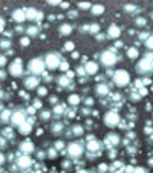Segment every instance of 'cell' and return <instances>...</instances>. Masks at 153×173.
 Wrapping results in <instances>:
<instances>
[{
    "instance_id": "6da1fadb",
    "label": "cell",
    "mask_w": 153,
    "mask_h": 173,
    "mask_svg": "<svg viewBox=\"0 0 153 173\" xmlns=\"http://www.w3.org/2000/svg\"><path fill=\"white\" fill-rule=\"evenodd\" d=\"M112 80H113V84L118 86V87H124L130 83V75L126 69H120L117 72L112 74Z\"/></svg>"
},
{
    "instance_id": "7a4b0ae2",
    "label": "cell",
    "mask_w": 153,
    "mask_h": 173,
    "mask_svg": "<svg viewBox=\"0 0 153 173\" xmlns=\"http://www.w3.org/2000/svg\"><path fill=\"white\" fill-rule=\"evenodd\" d=\"M136 71L141 74V75H147V74H150L152 72V52L149 51L141 60H140V63L136 64Z\"/></svg>"
},
{
    "instance_id": "3957f363",
    "label": "cell",
    "mask_w": 153,
    "mask_h": 173,
    "mask_svg": "<svg viewBox=\"0 0 153 173\" xmlns=\"http://www.w3.org/2000/svg\"><path fill=\"white\" fill-rule=\"evenodd\" d=\"M100 60H101V63H103L106 67H112V66L117 63V60H118V55H117L115 48H110L109 51H104V52L100 55Z\"/></svg>"
},
{
    "instance_id": "277c9868",
    "label": "cell",
    "mask_w": 153,
    "mask_h": 173,
    "mask_svg": "<svg viewBox=\"0 0 153 173\" xmlns=\"http://www.w3.org/2000/svg\"><path fill=\"white\" fill-rule=\"evenodd\" d=\"M43 61H44V67H48L49 71H55V69H58V64L61 61V57L57 52H49V54H46V57L43 58Z\"/></svg>"
},
{
    "instance_id": "5b68a950",
    "label": "cell",
    "mask_w": 153,
    "mask_h": 173,
    "mask_svg": "<svg viewBox=\"0 0 153 173\" xmlns=\"http://www.w3.org/2000/svg\"><path fill=\"white\" fill-rule=\"evenodd\" d=\"M28 69H29V72L34 74V75L41 74V72L44 71V61H43V58H40V57L32 58V60L29 61V64H28Z\"/></svg>"
},
{
    "instance_id": "8992f818",
    "label": "cell",
    "mask_w": 153,
    "mask_h": 173,
    "mask_svg": "<svg viewBox=\"0 0 153 173\" xmlns=\"http://www.w3.org/2000/svg\"><path fill=\"white\" fill-rule=\"evenodd\" d=\"M104 123H106V126L107 127H115V126H118L120 124V113H118V110H109V112H106V115H104Z\"/></svg>"
},
{
    "instance_id": "52a82bcc",
    "label": "cell",
    "mask_w": 153,
    "mask_h": 173,
    "mask_svg": "<svg viewBox=\"0 0 153 173\" xmlns=\"http://www.w3.org/2000/svg\"><path fill=\"white\" fill-rule=\"evenodd\" d=\"M8 72H9V75H12V77H21V75H23V64H21V60H20V58H15V60L9 64Z\"/></svg>"
},
{
    "instance_id": "ba28073f",
    "label": "cell",
    "mask_w": 153,
    "mask_h": 173,
    "mask_svg": "<svg viewBox=\"0 0 153 173\" xmlns=\"http://www.w3.org/2000/svg\"><path fill=\"white\" fill-rule=\"evenodd\" d=\"M84 149H83V144L81 143H71L67 146V155L71 158H80L83 155Z\"/></svg>"
},
{
    "instance_id": "9c48e42d",
    "label": "cell",
    "mask_w": 153,
    "mask_h": 173,
    "mask_svg": "<svg viewBox=\"0 0 153 173\" xmlns=\"http://www.w3.org/2000/svg\"><path fill=\"white\" fill-rule=\"evenodd\" d=\"M11 123L12 126H20L23 121H26V115H25V110H17L14 113H11Z\"/></svg>"
},
{
    "instance_id": "30bf717a",
    "label": "cell",
    "mask_w": 153,
    "mask_h": 173,
    "mask_svg": "<svg viewBox=\"0 0 153 173\" xmlns=\"http://www.w3.org/2000/svg\"><path fill=\"white\" fill-rule=\"evenodd\" d=\"M120 141H121V138H120V135H117V133H109V135H106V138H104V143H106V146H107L109 149L118 146Z\"/></svg>"
},
{
    "instance_id": "8fae6325",
    "label": "cell",
    "mask_w": 153,
    "mask_h": 173,
    "mask_svg": "<svg viewBox=\"0 0 153 173\" xmlns=\"http://www.w3.org/2000/svg\"><path fill=\"white\" fill-rule=\"evenodd\" d=\"M17 164H18V167H20V169H28V167H31V166L34 164V160H32L29 155L21 153V156L17 160Z\"/></svg>"
},
{
    "instance_id": "7c38bea8",
    "label": "cell",
    "mask_w": 153,
    "mask_h": 173,
    "mask_svg": "<svg viewBox=\"0 0 153 173\" xmlns=\"http://www.w3.org/2000/svg\"><path fill=\"white\" fill-rule=\"evenodd\" d=\"M106 35H107L109 38H118V37L121 35V28H120L118 25H110V26L107 28V31H106Z\"/></svg>"
},
{
    "instance_id": "4fadbf2b",
    "label": "cell",
    "mask_w": 153,
    "mask_h": 173,
    "mask_svg": "<svg viewBox=\"0 0 153 173\" xmlns=\"http://www.w3.org/2000/svg\"><path fill=\"white\" fill-rule=\"evenodd\" d=\"M83 67L86 71V75H95L98 72V69H100V66H98L97 61H87Z\"/></svg>"
},
{
    "instance_id": "5bb4252c",
    "label": "cell",
    "mask_w": 153,
    "mask_h": 173,
    "mask_svg": "<svg viewBox=\"0 0 153 173\" xmlns=\"http://www.w3.org/2000/svg\"><path fill=\"white\" fill-rule=\"evenodd\" d=\"M38 83H40V80H38L37 77H34V75H31V77L25 78V87H26L28 90L37 89V87H38Z\"/></svg>"
},
{
    "instance_id": "9a60e30c",
    "label": "cell",
    "mask_w": 153,
    "mask_h": 173,
    "mask_svg": "<svg viewBox=\"0 0 153 173\" xmlns=\"http://www.w3.org/2000/svg\"><path fill=\"white\" fill-rule=\"evenodd\" d=\"M11 17H12V20H14L15 23H18V25H20V23H23V21L26 20V15H25V9H20V8H18V9H14V11H12V15H11Z\"/></svg>"
},
{
    "instance_id": "2e32d148",
    "label": "cell",
    "mask_w": 153,
    "mask_h": 173,
    "mask_svg": "<svg viewBox=\"0 0 153 173\" xmlns=\"http://www.w3.org/2000/svg\"><path fill=\"white\" fill-rule=\"evenodd\" d=\"M34 149H35V147H34V144H32L31 141H28V140H26V141H23V143L20 144V152H21V153L29 155V153H32V152H34Z\"/></svg>"
},
{
    "instance_id": "e0dca14e",
    "label": "cell",
    "mask_w": 153,
    "mask_h": 173,
    "mask_svg": "<svg viewBox=\"0 0 153 173\" xmlns=\"http://www.w3.org/2000/svg\"><path fill=\"white\" fill-rule=\"evenodd\" d=\"M86 149H87L89 152H100V149H103V147H101V143H100V141H97V140H89Z\"/></svg>"
},
{
    "instance_id": "ac0fdd59",
    "label": "cell",
    "mask_w": 153,
    "mask_h": 173,
    "mask_svg": "<svg viewBox=\"0 0 153 173\" xmlns=\"http://www.w3.org/2000/svg\"><path fill=\"white\" fill-rule=\"evenodd\" d=\"M72 31H74V26H72L71 23H63V25L58 26V32H60L61 35H71Z\"/></svg>"
},
{
    "instance_id": "d6986e66",
    "label": "cell",
    "mask_w": 153,
    "mask_h": 173,
    "mask_svg": "<svg viewBox=\"0 0 153 173\" xmlns=\"http://www.w3.org/2000/svg\"><path fill=\"white\" fill-rule=\"evenodd\" d=\"M95 94H97L98 97H104V95H107V94H109V86L104 84V83L97 84V86H95Z\"/></svg>"
},
{
    "instance_id": "ffe728a7",
    "label": "cell",
    "mask_w": 153,
    "mask_h": 173,
    "mask_svg": "<svg viewBox=\"0 0 153 173\" xmlns=\"http://www.w3.org/2000/svg\"><path fill=\"white\" fill-rule=\"evenodd\" d=\"M18 127V132L20 133H23V135H28L31 130H32V124L29 123V121H23L20 126H17Z\"/></svg>"
},
{
    "instance_id": "44dd1931",
    "label": "cell",
    "mask_w": 153,
    "mask_h": 173,
    "mask_svg": "<svg viewBox=\"0 0 153 173\" xmlns=\"http://www.w3.org/2000/svg\"><path fill=\"white\" fill-rule=\"evenodd\" d=\"M37 14H38V11H37L35 8H26V9H25L26 20H35V18H37Z\"/></svg>"
},
{
    "instance_id": "7402d4cb",
    "label": "cell",
    "mask_w": 153,
    "mask_h": 173,
    "mask_svg": "<svg viewBox=\"0 0 153 173\" xmlns=\"http://www.w3.org/2000/svg\"><path fill=\"white\" fill-rule=\"evenodd\" d=\"M57 83L60 84V87H67V86L71 84V78H69L67 75H60V77L57 78Z\"/></svg>"
},
{
    "instance_id": "603a6c76",
    "label": "cell",
    "mask_w": 153,
    "mask_h": 173,
    "mask_svg": "<svg viewBox=\"0 0 153 173\" xmlns=\"http://www.w3.org/2000/svg\"><path fill=\"white\" fill-rule=\"evenodd\" d=\"M67 101H69V104H71V106H78V104L81 103V97H80V95H77V94H72V95H69Z\"/></svg>"
},
{
    "instance_id": "cb8c5ba5",
    "label": "cell",
    "mask_w": 153,
    "mask_h": 173,
    "mask_svg": "<svg viewBox=\"0 0 153 173\" xmlns=\"http://www.w3.org/2000/svg\"><path fill=\"white\" fill-rule=\"evenodd\" d=\"M90 11L94 15H101V14H104V6L103 5H92Z\"/></svg>"
},
{
    "instance_id": "d4e9b609",
    "label": "cell",
    "mask_w": 153,
    "mask_h": 173,
    "mask_svg": "<svg viewBox=\"0 0 153 173\" xmlns=\"http://www.w3.org/2000/svg\"><path fill=\"white\" fill-rule=\"evenodd\" d=\"M71 132L74 133V136H81V135L84 133V129H83V126H80V124H75V126H72Z\"/></svg>"
},
{
    "instance_id": "484cf974",
    "label": "cell",
    "mask_w": 153,
    "mask_h": 173,
    "mask_svg": "<svg viewBox=\"0 0 153 173\" xmlns=\"http://www.w3.org/2000/svg\"><path fill=\"white\" fill-rule=\"evenodd\" d=\"M127 57H129L130 60H136V58L140 57L138 49H136V48H129V49H127Z\"/></svg>"
},
{
    "instance_id": "4316f807",
    "label": "cell",
    "mask_w": 153,
    "mask_h": 173,
    "mask_svg": "<svg viewBox=\"0 0 153 173\" xmlns=\"http://www.w3.org/2000/svg\"><path fill=\"white\" fill-rule=\"evenodd\" d=\"M9 118H11V112H9V110H6V109H3V110L0 112V120H2V123L9 121Z\"/></svg>"
},
{
    "instance_id": "83f0119b",
    "label": "cell",
    "mask_w": 153,
    "mask_h": 173,
    "mask_svg": "<svg viewBox=\"0 0 153 173\" xmlns=\"http://www.w3.org/2000/svg\"><path fill=\"white\" fill-rule=\"evenodd\" d=\"M38 32H40V29H38L37 26H31V28H28V37H29V38H31V37H37Z\"/></svg>"
},
{
    "instance_id": "f1b7e54d",
    "label": "cell",
    "mask_w": 153,
    "mask_h": 173,
    "mask_svg": "<svg viewBox=\"0 0 153 173\" xmlns=\"http://www.w3.org/2000/svg\"><path fill=\"white\" fill-rule=\"evenodd\" d=\"M64 113V106H61V104H58V106H55L54 107V115L58 118V117H61Z\"/></svg>"
},
{
    "instance_id": "f546056e",
    "label": "cell",
    "mask_w": 153,
    "mask_h": 173,
    "mask_svg": "<svg viewBox=\"0 0 153 173\" xmlns=\"http://www.w3.org/2000/svg\"><path fill=\"white\" fill-rule=\"evenodd\" d=\"M147 25V20L144 18V17H138L136 20H135V26H138V28H144Z\"/></svg>"
},
{
    "instance_id": "4dcf8cb0",
    "label": "cell",
    "mask_w": 153,
    "mask_h": 173,
    "mask_svg": "<svg viewBox=\"0 0 153 173\" xmlns=\"http://www.w3.org/2000/svg\"><path fill=\"white\" fill-rule=\"evenodd\" d=\"M74 48H75L74 41H66V43H64V46H63V49H64L66 52H72V51H74Z\"/></svg>"
},
{
    "instance_id": "1f68e13d",
    "label": "cell",
    "mask_w": 153,
    "mask_h": 173,
    "mask_svg": "<svg viewBox=\"0 0 153 173\" xmlns=\"http://www.w3.org/2000/svg\"><path fill=\"white\" fill-rule=\"evenodd\" d=\"M52 132H54V133H61V132H63V124H61V123H55V124L52 126Z\"/></svg>"
},
{
    "instance_id": "d6a6232c",
    "label": "cell",
    "mask_w": 153,
    "mask_h": 173,
    "mask_svg": "<svg viewBox=\"0 0 153 173\" xmlns=\"http://www.w3.org/2000/svg\"><path fill=\"white\" fill-rule=\"evenodd\" d=\"M89 32H90V34H97V32H100V25H98V23L89 25Z\"/></svg>"
},
{
    "instance_id": "836d02e7",
    "label": "cell",
    "mask_w": 153,
    "mask_h": 173,
    "mask_svg": "<svg viewBox=\"0 0 153 173\" xmlns=\"http://www.w3.org/2000/svg\"><path fill=\"white\" fill-rule=\"evenodd\" d=\"M52 117V113H51V110H41V113H40V118L43 120V121H46V120H49Z\"/></svg>"
},
{
    "instance_id": "e575fe53",
    "label": "cell",
    "mask_w": 153,
    "mask_h": 173,
    "mask_svg": "<svg viewBox=\"0 0 153 173\" xmlns=\"http://www.w3.org/2000/svg\"><path fill=\"white\" fill-rule=\"evenodd\" d=\"M124 11H126V12H129V14L132 15V12L138 11V8H136L135 5H126V6H124Z\"/></svg>"
},
{
    "instance_id": "d590c367",
    "label": "cell",
    "mask_w": 153,
    "mask_h": 173,
    "mask_svg": "<svg viewBox=\"0 0 153 173\" xmlns=\"http://www.w3.org/2000/svg\"><path fill=\"white\" fill-rule=\"evenodd\" d=\"M37 94H38L40 97H44V95H48V87L38 86V87H37Z\"/></svg>"
},
{
    "instance_id": "8d00e7d4",
    "label": "cell",
    "mask_w": 153,
    "mask_h": 173,
    "mask_svg": "<svg viewBox=\"0 0 153 173\" xmlns=\"http://www.w3.org/2000/svg\"><path fill=\"white\" fill-rule=\"evenodd\" d=\"M90 3L89 2H80L78 3V9H90Z\"/></svg>"
},
{
    "instance_id": "74e56055",
    "label": "cell",
    "mask_w": 153,
    "mask_h": 173,
    "mask_svg": "<svg viewBox=\"0 0 153 173\" xmlns=\"http://www.w3.org/2000/svg\"><path fill=\"white\" fill-rule=\"evenodd\" d=\"M58 69H61V71H67V69H69V63H67L66 60H61L60 64H58Z\"/></svg>"
},
{
    "instance_id": "f35d334b",
    "label": "cell",
    "mask_w": 153,
    "mask_h": 173,
    "mask_svg": "<svg viewBox=\"0 0 153 173\" xmlns=\"http://www.w3.org/2000/svg\"><path fill=\"white\" fill-rule=\"evenodd\" d=\"M29 43H31V38H29L28 35L23 37V38H20V44H21V46H28Z\"/></svg>"
},
{
    "instance_id": "ab89813d",
    "label": "cell",
    "mask_w": 153,
    "mask_h": 173,
    "mask_svg": "<svg viewBox=\"0 0 153 173\" xmlns=\"http://www.w3.org/2000/svg\"><path fill=\"white\" fill-rule=\"evenodd\" d=\"M57 153H58V150H57V149L54 147V149H51V150H49V152H48L46 155H48L49 158H55V156H57Z\"/></svg>"
},
{
    "instance_id": "60d3db41",
    "label": "cell",
    "mask_w": 153,
    "mask_h": 173,
    "mask_svg": "<svg viewBox=\"0 0 153 173\" xmlns=\"http://www.w3.org/2000/svg\"><path fill=\"white\" fill-rule=\"evenodd\" d=\"M64 146H66V144H64V141H57V143H55V149H57L58 152H60V150H63V147H64Z\"/></svg>"
},
{
    "instance_id": "b9f144b4",
    "label": "cell",
    "mask_w": 153,
    "mask_h": 173,
    "mask_svg": "<svg viewBox=\"0 0 153 173\" xmlns=\"http://www.w3.org/2000/svg\"><path fill=\"white\" fill-rule=\"evenodd\" d=\"M8 63V60H6V55H2L0 54V69L2 67H5V64Z\"/></svg>"
},
{
    "instance_id": "7bdbcfd3",
    "label": "cell",
    "mask_w": 153,
    "mask_h": 173,
    "mask_svg": "<svg viewBox=\"0 0 153 173\" xmlns=\"http://www.w3.org/2000/svg\"><path fill=\"white\" fill-rule=\"evenodd\" d=\"M146 48H147L149 51H152V37H150V35L146 38Z\"/></svg>"
},
{
    "instance_id": "ee69618b",
    "label": "cell",
    "mask_w": 153,
    "mask_h": 173,
    "mask_svg": "<svg viewBox=\"0 0 153 173\" xmlns=\"http://www.w3.org/2000/svg\"><path fill=\"white\" fill-rule=\"evenodd\" d=\"M77 15H78V11H74V9H72V11L67 12V17H69V18H75Z\"/></svg>"
},
{
    "instance_id": "f6af8a7d",
    "label": "cell",
    "mask_w": 153,
    "mask_h": 173,
    "mask_svg": "<svg viewBox=\"0 0 153 173\" xmlns=\"http://www.w3.org/2000/svg\"><path fill=\"white\" fill-rule=\"evenodd\" d=\"M130 98H133L132 101H140V100H141V95H140V94H136V92H133V95L130 94Z\"/></svg>"
},
{
    "instance_id": "bcb514c9",
    "label": "cell",
    "mask_w": 153,
    "mask_h": 173,
    "mask_svg": "<svg viewBox=\"0 0 153 173\" xmlns=\"http://www.w3.org/2000/svg\"><path fill=\"white\" fill-rule=\"evenodd\" d=\"M5 26H6V21H5V18H3V17H0V32H3V31H5Z\"/></svg>"
},
{
    "instance_id": "7dc6e473",
    "label": "cell",
    "mask_w": 153,
    "mask_h": 173,
    "mask_svg": "<svg viewBox=\"0 0 153 173\" xmlns=\"http://www.w3.org/2000/svg\"><path fill=\"white\" fill-rule=\"evenodd\" d=\"M77 74H78V75H86L84 67H83V66H78V67H77Z\"/></svg>"
},
{
    "instance_id": "c3c4849f",
    "label": "cell",
    "mask_w": 153,
    "mask_h": 173,
    "mask_svg": "<svg viewBox=\"0 0 153 173\" xmlns=\"http://www.w3.org/2000/svg\"><path fill=\"white\" fill-rule=\"evenodd\" d=\"M46 2H48L49 5H52V6H57V5H60L63 0H46Z\"/></svg>"
},
{
    "instance_id": "681fc988",
    "label": "cell",
    "mask_w": 153,
    "mask_h": 173,
    "mask_svg": "<svg viewBox=\"0 0 153 173\" xmlns=\"http://www.w3.org/2000/svg\"><path fill=\"white\" fill-rule=\"evenodd\" d=\"M83 103H84L86 106H92V104H94V98H90V97H89V98H86Z\"/></svg>"
},
{
    "instance_id": "f907efd6",
    "label": "cell",
    "mask_w": 153,
    "mask_h": 173,
    "mask_svg": "<svg viewBox=\"0 0 153 173\" xmlns=\"http://www.w3.org/2000/svg\"><path fill=\"white\" fill-rule=\"evenodd\" d=\"M104 38H107L106 32H104V34H98V35H97V40H100V41H101V40H104Z\"/></svg>"
},
{
    "instance_id": "816d5d0a",
    "label": "cell",
    "mask_w": 153,
    "mask_h": 173,
    "mask_svg": "<svg viewBox=\"0 0 153 173\" xmlns=\"http://www.w3.org/2000/svg\"><path fill=\"white\" fill-rule=\"evenodd\" d=\"M66 112H67L66 115H67L69 118H74V117H75V110H74V109H72V110H66Z\"/></svg>"
},
{
    "instance_id": "f5cc1de1",
    "label": "cell",
    "mask_w": 153,
    "mask_h": 173,
    "mask_svg": "<svg viewBox=\"0 0 153 173\" xmlns=\"http://www.w3.org/2000/svg\"><path fill=\"white\" fill-rule=\"evenodd\" d=\"M80 31H81V32H89V25H84V26H81V28H80Z\"/></svg>"
},
{
    "instance_id": "db71d44e",
    "label": "cell",
    "mask_w": 153,
    "mask_h": 173,
    "mask_svg": "<svg viewBox=\"0 0 153 173\" xmlns=\"http://www.w3.org/2000/svg\"><path fill=\"white\" fill-rule=\"evenodd\" d=\"M35 109H38V107H41V101L40 100H37V101H34V104H32Z\"/></svg>"
},
{
    "instance_id": "11a10c76",
    "label": "cell",
    "mask_w": 153,
    "mask_h": 173,
    "mask_svg": "<svg viewBox=\"0 0 153 173\" xmlns=\"http://www.w3.org/2000/svg\"><path fill=\"white\" fill-rule=\"evenodd\" d=\"M107 169H109V167H107V164H101V166L98 167V170H100V172H104V170H107Z\"/></svg>"
},
{
    "instance_id": "9f6ffc18",
    "label": "cell",
    "mask_w": 153,
    "mask_h": 173,
    "mask_svg": "<svg viewBox=\"0 0 153 173\" xmlns=\"http://www.w3.org/2000/svg\"><path fill=\"white\" fill-rule=\"evenodd\" d=\"M0 46H2V48H8V46H11V41H2Z\"/></svg>"
},
{
    "instance_id": "6f0895ef",
    "label": "cell",
    "mask_w": 153,
    "mask_h": 173,
    "mask_svg": "<svg viewBox=\"0 0 153 173\" xmlns=\"http://www.w3.org/2000/svg\"><path fill=\"white\" fill-rule=\"evenodd\" d=\"M6 78V72L5 71H0V80H5Z\"/></svg>"
},
{
    "instance_id": "680465c9",
    "label": "cell",
    "mask_w": 153,
    "mask_h": 173,
    "mask_svg": "<svg viewBox=\"0 0 153 173\" xmlns=\"http://www.w3.org/2000/svg\"><path fill=\"white\" fill-rule=\"evenodd\" d=\"M2 164H5V155L3 153H0V166Z\"/></svg>"
},
{
    "instance_id": "91938a15",
    "label": "cell",
    "mask_w": 153,
    "mask_h": 173,
    "mask_svg": "<svg viewBox=\"0 0 153 173\" xmlns=\"http://www.w3.org/2000/svg\"><path fill=\"white\" fill-rule=\"evenodd\" d=\"M49 101H51L52 104H55V103H57V98H55V97H51V100H49Z\"/></svg>"
},
{
    "instance_id": "94428289",
    "label": "cell",
    "mask_w": 153,
    "mask_h": 173,
    "mask_svg": "<svg viewBox=\"0 0 153 173\" xmlns=\"http://www.w3.org/2000/svg\"><path fill=\"white\" fill-rule=\"evenodd\" d=\"M72 58H78V52H74L72 51Z\"/></svg>"
},
{
    "instance_id": "6125c7cd",
    "label": "cell",
    "mask_w": 153,
    "mask_h": 173,
    "mask_svg": "<svg viewBox=\"0 0 153 173\" xmlns=\"http://www.w3.org/2000/svg\"><path fill=\"white\" fill-rule=\"evenodd\" d=\"M0 110H3V106H2V104H0Z\"/></svg>"
}]
</instances>
